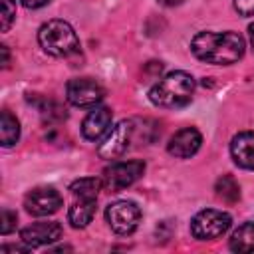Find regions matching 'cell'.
<instances>
[{"mask_svg":"<svg viewBox=\"0 0 254 254\" xmlns=\"http://www.w3.org/2000/svg\"><path fill=\"white\" fill-rule=\"evenodd\" d=\"M0 52H2V65L6 67V65H8V48H6V46H2V48H0Z\"/></svg>","mask_w":254,"mask_h":254,"instance_id":"26","label":"cell"},{"mask_svg":"<svg viewBox=\"0 0 254 254\" xmlns=\"http://www.w3.org/2000/svg\"><path fill=\"white\" fill-rule=\"evenodd\" d=\"M40 111H42V115H44V119H46L48 123L64 121V119L67 117L65 109H64L60 103L52 101V99H44V105H40Z\"/></svg>","mask_w":254,"mask_h":254,"instance_id":"19","label":"cell"},{"mask_svg":"<svg viewBox=\"0 0 254 254\" xmlns=\"http://www.w3.org/2000/svg\"><path fill=\"white\" fill-rule=\"evenodd\" d=\"M248 34H250V44H252V48H254V24L248 26Z\"/></svg>","mask_w":254,"mask_h":254,"instance_id":"27","label":"cell"},{"mask_svg":"<svg viewBox=\"0 0 254 254\" xmlns=\"http://www.w3.org/2000/svg\"><path fill=\"white\" fill-rule=\"evenodd\" d=\"M230 250L238 252V254H246V252H254V222H244L240 224L232 236H230Z\"/></svg>","mask_w":254,"mask_h":254,"instance_id":"15","label":"cell"},{"mask_svg":"<svg viewBox=\"0 0 254 254\" xmlns=\"http://www.w3.org/2000/svg\"><path fill=\"white\" fill-rule=\"evenodd\" d=\"M22 242L28 248H38V246H46L56 242L58 238H62V224L56 220H46V222H34L26 228H22L20 232Z\"/></svg>","mask_w":254,"mask_h":254,"instance_id":"10","label":"cell"},{"mask_svg":"<svg viewBox=\"0 0 254 254\" xmlns=\"http://www.w3.org/2000/svg\"><path fill=\"white\" fill-rule=\"evenodd\" d=\"M105 220L115 234L129 236L137 230L141 222V208L133 200H115L107 206Z\"/></svg>","mask_w":254,"mask_h":254,"instance_id":"5","label":"cell"},{"mask_svg":"<svg viewBox=\"0 0 254 254\" xmlns=\"http://www.w3.org/2000/svg\"><path fill=\"white\" fill-rule=\"evenodd\" d=\"M20 137V123L10 111H2L0 117V141L4 147H12Z\"/></svg>","mask_w":254,"mask_h":254,"instance_id":"16","label":"cell"},{"mask_svg":"<svg viewBox=\"0 0 254 254\" xmlns=\"http://www.w3.org/2000/svg\"><path fill=\"white\" fill-rule=\"evenodd\" d=\"M232 224L230 214L216 210V208H204L196 212L190 220V232L196 240H214L220 238Z\"/></svg>","mask_w":254,"mask_h":254,"instance_id":"4","label":"cell"},{"mask_svg":"<svg viewBox=\"0 0 254 254\" xmlns=\"http://www.w3.org/2000/svg\"><path fill=\"white\" fill-rule=\"evenodd\" d=\"M244 38L238 32H198L192 42V54L206 64L228 65L244 56Z\"/></svg>","mask_w":254,"mask_h":254,"instance_id":"1","label":"cell"},{"mask_svg":"<svg viewBox=\"0 0 254 254\" xmlns=\"http://www.w3.org/2000/svg\"><path fill=\"white\" fill-rule=\"evenodd\" d=\"M161 6H167V8H173V6H181L185 0H157Z\"/></svg>","mask_w":254,"mask_h":254,"instance_id":"24","label":"cell"},{"mask_svg":"<svg viewBox=\"0 0 254 254\" xmlns=\"http://www.w3.org/2000/svg\"><path fill=\"white\" fill-rule=\"evenodd\" d=\"M28 250V246L26 248H22V246H2V252H26Z\"/></svg>","mask_w":254,"mask_h":254,"instance_id":"25","label":"cell"},{"mask_svg":"<svg viewBox=\"0 0 254 254\" xmlns=\"http://www.w3.org/2000/svg\"><path fill=\"white\" fill-rule=\"evenodd\" d=\"M234 8L240 16H254V0H234Z\"/></svg>","mask_w":254,"mask_h":254,"instance_id":"22","label":"cell"},{"mask_svg":"<svg viewBox=\"0 0 254 254\" xmlns=\"http://www.w3.org/2000/svg\"><path fill=\"white\" fill-rule=\"evenodd\" d=\"M214 192H216L218 198H222L224 202H230V204L240 198V187H238L236 179L230 177V175H222V177L216 181Z\"/></svg>","mask_w":254,"mask_h":254,"instance_id":"18","label":"cell"},{"mask_svg":"<svg viewBox=\"0 0 254 254\" xmlns=\"http://www.w3.org/2000/svg\"><path fill=\"white\" fill-rule=\"evenodd\" d=\"M111 127V109L109 107H95L89 111L81 123V133L87 141H97L101 139L107 129Z\"/></svg>","mask_w":254,"mask_h":254,"instance_id":"12","label":"cell"},{"mask_svg":"<svg viewBox=\"0 0 254 254\" xmlns=\"http://www.w3.org/2000/svg\"><path fill=\"white\" fill-rule=\"evenodd\" d=\"M143 173H145L143 161H121V163H113L103 171L101 183L109 192H119L131 187L135 181H139Z\"/></svg>","mask_w":254,"mask_h":254,"instance_id":"6","label":"cell"},{"mask_svg":"<svg viewBox=\"0 0 254 254\" xmlns=\"http://www.w3.org/2000/svg\"><path fill=\"white\" fill-rule=\"evenodd\" d=\"M38 42L42 50L56 58H67L79 50V40L75 30L64 20H50L40 26Z\"/></svg>","mask_w":254,"mask_h":254,"instance_id":"3","label":"cell"},{"mask_svg":"<svg viewBox=\"0 0 254 254\" xmlns=\"http://www.w3.org/2000/svg\"><path fill=\"white\" fill-rule=\"evenodd\" d=\"M16 222H18V214L10 208H2V214H0V232L2 234H10L14 228H16Z\"/></svg>","mask_w":254,"mask_h":254,"instance_id":"20","label":"cell"},{"mask_svg":"<svg viewBox=\"0 0 254 254\" xmlns=\"http://www.w3.org/2000/svg\"><path fill=\"white\" fill-rule=\"evenodd\" d=\"M16 18V4L12 0H2V32H8Z\"/></svg>","mask_w":254,"mask_h":254,"instance_id":"21","label":"cell"},{"mask_svg":"<svg viewBox=\"0 0 254 254\" xmlns=\"http://www.w3.org/2000/svg\"><path fill=\"white\" fill-rule=\"evenodd\" d=\"M230 155L242 169H254V131H240L230 141Z\"/></svg>","mask_w":254,"mask_h":254,"instance_id":"13","label":"cell"},{"mask_svg":"<svg viewBox=\"0 0 254 254\" xmlns=\"http://www.w3.org/2000/svg\"><path fill=\"white\" fill-rule=\"evenodd\" d=\"M101 187H103V183L99 179H95V177H83V179L73 181L69 185V190L77 198H97Z\"/></svg>","mask_w":254,"mask_h":254,"instance_id":"17","label":"cell"},{"mask_svg":"<svg viewBox=\"0 0 254 254\" xmlns=\"http://www.w3.org/2000/svg\"><path fill=\"white\" fill-rule=\"evenodd\" d=\"M24 206L32 216H48L60 210L62 194L54 187H36L24 196Z\"/></svg>","mask_w":254,"mask_h":254,"instance_id":"9","label":"cell"},{"mask_svg":"<svg viewBox=\"0 0 254 254\" xmlns=\"http://www.w3.org/2000/svg\"><path fill=\"white\" fill-rule=\"evenodd\" d=\"M65 97L75 107H95L105 97V89L91 77H75L67 81Z\"/></svg>","mask_w":254,"mask_h":254,"instance_id":"7","label":"cell"},{"mask_svg":"<svg viewBox=\"0 0 254 254\" xmlns=\"http://www.w3.org/2000/svg\"><path fill=\"white\" fill-rule=\"evenodd\" d=\"M194 77L187 71H171L161 77L149 91L151 103L165 109H179L190 103L194 95Z\"/></svg>","mask_w":254,"mask_h":254,"instance_id":"2","label":"cell"},{"mask_svg":"<svg viewBox=\"0 0 254 254\" xmlns=\"http://www.w3.org/2000/svg\"><path fill=\"white\" fill-rule=\"evenodd\" d=\"M133 133H135V127H133V121H119L103 139V143L99 145L97 153L101 159H117L121 157L127 149H129V143L133 139Z\"/></svg>","mask_w":254,"mask_h":254,"instance_id":"8","label":"cell"},{"mask_svg":"<svg viewBox=\"0 0 254 254\" xmlns=\"http://www.w3.org/2000/svg\"><path fill=\"white\" fill-rule=\"evenodd\" d=\"M200 145H202V135L194 127H185L169 139L167 151L177 159H189L200 149Z\"/></svg>","mask_w":254,"mask_h":254,"instance_id":"11","label":"cell"},{"mask_svg":"<svg viewBox=\"0 0 254 254\" xmlns=\"http://www.w3.org/2000/svg\"><path fill=\"white\" fill-rule=\"evenodd\" d=\"M95 210H97V202L95 198H77L71 206H69V212H67V220L73 228H85L93 216H95Z\"/></svg>","mask_w":254,"mask_h":254,"instance_id":"14","label":"cell"},{"mask_svg":"<svg viewBox=\"0 0 254 254\" xmlns=\"http://www.w3.org/2000/svg\"><path fill=\"white\" fill-rule=\"evenodd\" d=\"M22 2V6H26V8H30V10H36V8H42V6H46L50 0H20Z\"/></svg>","mask_w":254,"mask_h":254,"instance_id":"23","label":"cell"}]
</instances>
